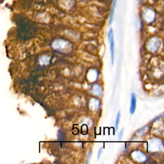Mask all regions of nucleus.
Listing matches in <instances>:
<instances>
[{"label": "nucleus", "mask_w": 164, "mask_h": 164, "mask_svg": "<svg viewBox=\"0 0 164 164\" xmlns=\"http://www.w3.org/2000/svg\"><path fill=\"white\" fill-rule=\"evenodd\" d=\"M102 148L101 147L98 151V159L99 160L102 155Z\"/></svg>", "instance_id": "obj_5"}, {"label": "nucleus", "mask_w": 164, "mask_h": 164, "mask_svg": "<svg viewBox=\"0 0 164 164\" xmlns=\"http://www.w3.org/2000/svg\"><path fill=\"white\" fill-rule=\"evenodd\" d=\"M122 135H123V129H122V130H121V131H120V133H119V135H118V137H119V139H121L122 137Z\"/></svg>", "instance_id": "obj_6"}, {"label": "nucleus", "mask_w": 164, "mask_h": 164, "mask_svg": "<svg viewBox=\"0 0 164 164\" xmlns=\"http://www.w3.org/2000/svg\"><path fill=\"white\" fill-rule=\"evenodd\" d=\"M120 119H121V113L119 112L117 117H116V129L117 130L118 126H119V122H120Z\"/></svg>", "instance_id": "obj_4"}, {"label": "nucleus", "mask_w": 164, "mask_h": 164, "mask_svg": "<svg viewBox=\"0 0 164 164\" xmlns=\"http://www.w3.org/2000/svg\"><path fill=\"white\" fill-rule=\"evenodd\" d=\"M117 1H118V0H114V2H113L112 7V8H111L110 15V20H109L110 25L112 24V23L113 21V19H114V14L115 9H116V5H117Z\"/></svg>", "instance_id": "obj_3"}, {"label": "nucleus", "mask_w": 164, "mask_h": 164, "mask_svg": "<svg viewBox=\"0 0 164 164\" xmlns=\"http://www.w3.org/2000/svg\"><path fill=\"white\" fill-rule=\"evenodd\" d=\"M136 107H137V98L135 94L133 93L131 94V104H130V114H133L135 112L136 110Z\"/></svg>", "instance_id": "obj_2"}, {"label": "nucleus", "mask_w": 164, "mask_h": 164, "mask_svg": "<svg viewBox=\"0 0 164 164\" xmlns=\"http://www.w3.org/2000/svg\"><path fill=\"white\" fill-rule=\"evenodd\" d=\"M108 39L110 43V58L112 64L114 65V32L113 30L110 28L108 33Z\"/></svg>", "instance_id": "obj_1"}]
</instances>
